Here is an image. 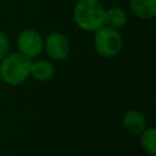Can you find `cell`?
I'll use <instances>...</instances> for the list:
<instances>
[{
	"mask_svg": "<svg viewBox=\"0 0 156 156\" xmlns=\"http://www.w3.org/2000/svg\"><path fill=\"white\" fill-rule=\"evenodd\" d=\"M93 44L95 51L106 58L116 57L123 46V39L118 29L102 26L94 32Z\"/></svg>",
	"mask_w": 156,
	"mask_h": 156,
	"instance_id": "3957f363",
	"label": "cell"
},
{
	"mask_svg": "<svg viewBox=\"0 0 156 156\" xmlns=\"http://www.w3.org/2000/svg\"><path fill=\"white\" fill-rule=\"evenodd\" d=\"M32 60L17 52H9L0 61V79L11 87L23 84L30 76Z\"/></svg>",
	"mask_w": 156,
	"mask_h": 156,
	"instance_id": "7a4b0ae2",
	"label": "cell"
},
{
	"mask_svg": "<svg viewBox=\"0 0 156 156\" xmlns=\"http://www.w3.org/2000/svg\"><path fill=\"white\" fill-rule=\"evenodd\" d=\"M16 45L20 54L33 60L43 52L44 39L38 30L33 28H27L18 34Z\"/></svg>",
	"mask_w": 156,
	"mask_h": 156,
	"instance_id": "277c9868",
	"label": "cell"
},
{
	"mask_svg": "<svg viewBox=\"0 0 156 156\" xmlns=\"http://www.w3.org/2000/svg\"><path fill=\"white\" fill-rule=\"evenodd\" d=\"M43 51H45L51 61H63L69 55V41L65 34L52 32L44 39Z\"/></svg>",
	"mask_w": 156,
	"mask_h": 156,
	"instance_id": "5b68a950",
	"label": "cell"
},
{
	"mask_svg": "<svg viewBox=\"0 0 156 156\" xmlns=\"http://www.w3.org/2000/svg\"><path fill=\"white\" fill-rule=\"evenodd\" d=\"M10 52V40L7 35L0 30V61Z\"/></svg>",
	"mask_w": 156,
	"mask_h": 156,
	"instance_id": "8fae6325",
	"label": "cell"
},
{
	"mask_svg": "<svg viewBox=\"0 0 156 156\" xmlns=\"http://www.w3.org/2000/svg\"><path fill=\"white\" fill-rule=\"evenodd\" d=\"M128 23V15L127 12L118 6H112L108 9H105V21L104 26L115 28V29H121Z\"/></svg>",
	"mask_w": 156,
	"mask_h": 156,
	"instance_id": "9c48e42d",
	"label": "cell"
},
{
	"mask_svg": "<svg viewBox=\"0 0 156 156\" xmlns=\"http://www.w3.org/2000/svg\"><path fill=\"white\" fill-rule=\"evenodd\" d=\"M122 126L127 133L132 135H140L146 128V118L141 111L130 108L123 113Z\"/></svg>",
	"mask_w": 156,
	"mask_h": 156,
	"instance_id": "8992f818",
	"label": "cell"
},
{
	"mask_svg": "<svg viewBox=\"0 0 156 156\" xmlns=\"http://www.w3.org/2000/svg\"><path fill=\"white\" fill-rule=\"evenodd\" d=\"M140 145L143 150L150 156L156 155V128L146 127L140 134Z\"/></svg>",
	"mask_w": 156,
	"mask_h": 156,
	"instance_id": "30bf717a",
	"label": "cell"
},
{
	"mask_svg": "<svg viewBox=\"0 0 156 156\" xmlns=\"http://www.w3.org/2000/svg\"><path fill=\"white\" fill-rule=\"evenodd\" d=\"M132 13L140 20H151L156 16V0H130Z\"/></svg>",
	"mask_w": 156,
	"mask_h": 156,
	"instance_id": "ba28073f",
	"label": "cell"
},
{
	"mask_svg": "<svg viewBox=\"0 0 156 156\" xmlns=\"http://www.w3.org/2000/svg\"><path fill=\"white\" fill-rule=\"evenodd\" d=\"M73 21L84 32H95L104 26L105 9L99 0H78L73 7Z\"/></svg>",
	"mask_w": 156,
	"mask_h": 156,
	"instance_id": "6da1fadb",
	"label": "cell"
},
{
	"mask_svg": "<svg viewBox=\"0 0 156 156\" xmlns=\"http://www.w3.org/2000/svg\"><path fill=\"white\" fill-rule=\"evenodd\" d=\"M54 74H55V67L51 61L44 60V58L32 61L29 76L33 77L35 80L46 82V80H50L54 77Z\"/></svg>",
	"mask_w": 156,
	"mask_h": 156,
	"instance_id": "52a82bcc",
	"label": "cell"
}]
</instances>
